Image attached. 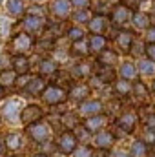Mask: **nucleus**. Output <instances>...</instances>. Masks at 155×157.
Segmentation results:
<instances>
[{"label":"nucleus","mask_w":155,"mask_h":157,"mask_svg":"<svg viewBox=\"0 0 155 157\" xmlns=\"http://www.w3.org/2000/svg\"><path fill=\"white\" fill-rule=\"evenodd\" d=\"M53 128L49 126V122H46L44 119L39 121V122H33L29 126L24 128V135L29 143H33L35 146H40L47 141H53Z\"/></svg>","instance_id":"f257e3e1"},{"label":"nucleus","mask_w":155,"mask_h":157,"mask_svg":"<svg viewBox=\"0 0 155 157\" xmlns=\"http://www.w3.org/2000/svg\"><path fill=\"white\" fill-rule=\"evenodd\" d=\"M33 49H35V37L26 33V31L15 33L7 40V53L13 57L15 55H28Z\"/></svg>","instance_id":"f03ea898"},{"label":"nucleus","mask_w":155,"mask_h":157,"mask_svg":"<svg viewBox=\"0 0 155 157\" xmlns=\"http://www.w3.org/2000/svg\"><path fill=\"white\" fill-rule=\"evenodd\" d=\"M40 99L44 104L57 108V106H64L68 102V90L59 86V84H47L44 88V91L40 93Z\"/></svg>","instance_id":"7ed1b4c3"},{"label":"nucleus","mask_w":155,"mask_h":157,"mask_svg":"<svg viewBox=\"0 0 155 157\" xmlns=\"http://www.w3.org/2000/svg\"><path fill=\"white\" fill-rule=\"evenodd\" d=\"M22 108H24V101L18 99V97H11L0 108V117H2V121L6 124L17 126V124H20V112H22Z\"/></svg>","instance_id":"20e7f679"},{"label":"nucleus","mask_w":155,"mask_h":157,"mask_svg":"<svg viewBox=\"0 0 155 157\" xmlns=\"http://www.w3.org/2000/svg\"><path fill=\"white\" fill-rule=\"evenodd\" d=\"M139 126V115L133 110H122L115 117V128L122 135H131Z\"/></svg>","instance_id":"39448f33"},{"label":"nucleus","mask_w":155,"mask_h":157,"mask_svg":"<svg viewBox=\"0 0 155 157\" xmlns=\"http://www.w3.org/2000/svg\"><path fill=\"white\" fill-rule=\"evenodd\" d=\"M55 144H57V152H59L60 155L70 157L75 150H77V146L80 143H78L75 132H71V130H62V132L59 133V137L55 139Z\"/></svg>","instance_id":"423d86ee"},{"label":"nucleus","mask_w":155,"mask_h":157,"mask_svg":"<svg viewBox=\"0 0 155 157\" xmlns=\"http://www.w3.org/2000/svg\"><path fill=\"white\" fill-rule=\"evenodd\" d=\"M117 141H119V137H117L115 130L104 128V130L93 133V137H91V146H93L95 150H108V152H110L112 148H115Z\"/></svg>","instance_id":"0eeeda50"},{"label":"nucleus","mask_w":155,"mask_h":157,"mask_svg":"<svg viewBox=\"0 0 155 157\" xmlns=\"http://www.w3.org/2000/svg\"><path fill=\"white\" fill-rule=\"evenodd\" d=\"M46 17H40V15H31V13H26L24 18L20 20V28L22 31L33 35V37H40L46 29Z\"/></svg>","instance_id":"6e6552de"},{"label":"nucleus","mask_w":155,"mask_h":157,"mask_svg":"<svg viewBox=\"0 0 155 157\" xmlns=\"http://www.w3.org/2000/svg\"><path fill=\"white\" fill-rule=\"evenodd\" d=\"M2 141H4V146H6V152L7 154H17L20 155L24 146H26V137L22 132L18 130H11V132H6L2 135Z\"/></svg>","instance_id":"1a4fd4ad"},{"label":"nucleus","mask_w":155,"mask_h":157,"mask_svg":"<svg viewBox=\"0 0 155 157\" xmlns=\"http://www.w3.org/2000/svg\"><path fill=\"white\" fill-rule=\"evenodd\" d=\"M131 17H133V9H130L124 4H119L110 11V22L117 29H126V26L131 22Z\"/></svg>","instance_id":"9d476101"},{"label":"nucleus","mask_w":155,"mask_h":157,"mask_svg":"<svg viewBox=\"0 0 155 157\" xmlns=\"http://www.w3.org/2000/svg\"><path fill=\"white\" fill-rule=\"evenodd\" d=\"M42 119H46V110L40 104H35V102L24 104V108L20 112V124L24 128L29 126V124H33V122H39Z\"/></svg>","instance_id":"9b49d317"},{"label":"nucleus","mask_w":155,"mask_h":157,"mask_svg":"<svg viewBox=\"0 0 155 157\" xmlns=\"http://www.w3.org/2000/svg\"><path fill=\"white\" fill-rule=\"evenodd\" d=\"M77 113L82 119L91 117V115H99V113H106V104L100 99H86L78 104Z\"/></svg>","instance_id":"f8f14e48"},{"label":"nucleus","mask_w":155,"mask_h":157,"mask_svg":"<svg viewBox=\"0 0 155 157\" xmlns=\"http://www.w3.org/2000/svg\"><path fill=\"white\" fill-rule=\"evenodd\" d=\"M91 77H95L100 84H104V86H112L117 78H119V75H117L115 68L102 66V64L95 62V70H93V75H91Z\"/></svg>","instance_id":"ddd939ff"},{"label":"nucleus","mask_w":155,"mask_h":157,"mask_svg":"<svg viewBox=\"0 0 155 157\" xmlns=\"http://www.w3.org/2000/svg\"><path fill=\"white\" fill-rule=\"evenodd\" d=\"M110 124V115L108 113H99V115H91V117H86L82 119V126L93 135L100 130H104L106 126Z\"/></svg>","instance_id":"4468645a"},{"label":"nucleus","mask_w":155,"mask_h":157,"mask_svg":"<svg viewBox=\"0 0 155 157\" xmlns=\"http://www.w3.org/2000/svg\"><path fill=\"white\" fill-rule=\"evenodd\" d=\"M91 93H93V91H91V88H89L88 82H73V84L70 86V90H68V99L80 104L82 101L89 99Z\"/></svg>","instance_id":"2eb2a0df"},{"label":"nucleus","mask_w":155,"mask_h":157,"mask_svg":"<svg viewBox=\"0 0 155 157\" xmlns=\"http://www.w3.org/2000/svg\"><path fill=\"white\" fill-rule=\"evenodd\" d=\"M46 86H47L46 78L37 73V75H33V77H31V80H29V82L20 90V91H22L26 97H37V95H40V93L44 91V88H46Z\"/></svg>","instance_id":"dca6fc26"},{"label":"nucleus","mask_w":155,"mask_h":157,"mask_svg":"<svg viewBox=\"0 0 155 157\" xmlns=\"http://www.w3.org/2000/svg\"><path fill=\"white\" fill-rule=\"evenodd\" d=\"M133 42H135V33H133V31L119 29V33L115 35V48L120 53H130Z\"/></svg>","instance_id":"f3484780"},{"label":"nucleus","mask_w":155,"mask_h":157,"mask_svg":"<svg viewBox=\"0 0 155 157\" xmlns=\"http://www.w3.org/2000/svg\"><path fill=\"white\" fill-rule=\"evenodd\" d=\"M93 70H95V62L91 60H86V59H80L77 64L71 68V77L73 78H89L93 75Z\"/></svg>","instance_id":"a211bd4d"},{"label":"nucleus","mask_w":155,"mask_h":157,"mask_svg":"<svg viewBox=\"0 0 155 157\" xmlns=\"http://www.w3.org/2000/svg\"><path fill=\"white\" fill-rule=\"evenodd\" d=\"M60 70V64L55 57H44L39 62V75H42L44 78L55 77V73Z\"/></svg>","instance_id":"6ab92c4d"},{"label":"nucleus","mask_w":155,"mask_h":157,"mask_svg":"<svg viewBox=\"0 0 155 157\" xmlns=\"http://www.w3.org/2000/svg\"><path fill=\"white\" fill-rule=\"evenodd\" d=\"M108 26H110V18L106 15H95L88 22V29L91 31V35H104Z\"/></svg>","instance_id":"aec40b11"},{"label":"nucleus","mask_w":155,"mask_h":157,"mask_svg":"<svg viewBox=\"0 0 155 157\" xmlns=\"http://www.w3.org/2000/svg\"><path fill=\"white\" fill-rule=\"evenodd\" d=\"M150 95H152V91L148 90V86H146L142 80L135 78V80L131 82V97H135L137 102H141V104L148 102V101H150Z\"/></svg>","instance_id":"412c9836"},{"label":"nucleus","mask_w":155,"mask_h":157,"mask_svg":"<svg viewBox=\"0 0 155 157\" xmlns=\"http://www.w3.org/2000/svg\"><path fill=\"white\" fill-rule=\"evenodd\" d=\"M71 2L70 0H53L49 6V13L57 18H66L68 15H71Z\"/></svg>","instance_id":"4be33fe9"},{"label":"nucleus","mask_w":155,"mask_h":157,"mask_svg":"<svg viewBox=\"0 0 155 157\" xmlns=\"http://www.w3.org/2000/svg\"><path fill=\"white\" fill-rule=\"evenodd\" d=\"M117 75L119 78H124V80H130V82H133L135 78H137V66H135V62H131V60H122L120 64H119V70H117Z\"/></svg>","instance_id":"5701e85b"},{"label":"nucleus","mask_w":155,"mask_h":157,"mask_svg":"<svg viewBox=\"0 0 155 157\" xmlns=\"http://www.w3.org/2000/svg\"><path fill=\"white\" fill-rule=\"evenodd\" d=\"M11 70L17 73V75H24V73H29L31 70V60L28 55H15L11 59Z\"/></svg>","instance_id":"b1692460"},{"label":"nucleus","mask_w":155,"mask_h":157,"mask_svg":"<svg viewBox=\"0 0 155 157\" xmlns=\"http://www.w3.org/2000/svg\"><path fill=\"white\" fill-rule=\"evenodd\" d=\"M97 62H99V64H102V66L115 68L117 64H119V53H117V49L104 48V49L97 55Z\"/></svg>","instance_id":"393cba45"},{"label":"nucleus","mask_w":155,"mask_h":157,"mask_svg":"<svg viewBox=\"0 0 155 157\" xmlns=\"http://www.w3.org/2000/svg\"><path fill=\"white\" fill-rule=\"evenodd\" d=\"M60 122H62V130H75L77 126L82 124V117L78 115L77 112H71V110H68V112H62V115H60Z\"/></svg>","instance_id":"a878e982"},{"label":"nucleus","mask_w":155,"mask_h":157,"mask_svg":"<svg viewBox=\"0 0 155 157\" xmlns=\"http://www.w3.org/2000/svg\"><path fill=\"white\" fill-rule=\"evenodd\" d=\"M112 88H113V93H115L117 99L126 101V99H130V97H131V82H130V80L117 78L115 82L112 84Z\"/></svg>","instance_id":"bb28decb"},{"label":"nucleus","mask_w":155,"mask_h":157,"mask_svg":"<svg viewBox=\"0 0 155 157\" xmlns=\"http://www.w3.org/2000/svg\"><path fill=\"white\" fill-rule=\"evenodd\" d=\"M131 24L135 26V29H141V31H146L150 26H152V17L144 11H133V17H131Z\"/></svg>","instance_id":"cd10ccee"},{"label":"nucleus","mask_w":155,"mask_h":157,"mask_svg":"<svg viewBox=\"0 0 155 157\" xmlns=\"http://www.w3.org/2000/svg\"><path fill=\"white\" fill-rule=\"evenodd\" d=\"M70 55L75 57V59H86L89 55V48H88V40L82 39V40H77V42H71L70 44Z\"/></svg>","instance_id":"c85d7f7f"},{"label":"nucleus","mask_w":155,"mask_h":157,"mask_svg":"<svg viewBox=\"0 0 155 157\" xmlns=\"http://www.w3.org/2000/svg\"><path fill=\"white\" fill-rule=\"evenodd\" d=\"M128 152H130V155L131 157H148L152 150H150V146H148L142 139H135V141L130 144Z\"/></svg>","instance_id":"c756f323"},{"label":"nucleus","mask_w":155,"mask_h":157,"mask_svg":"<svg viewBox=\"0 0 155 157\" xmlns=\"http://www.w3.org/2000/svg\"><path fill=\"white\" fill-rule=\"evenodd\" d=\"M106 46H108V39H106L104 35H91V37L88 39L89 53H93V55H99Z\"/></svg>","instance_id":"7c9ffc66"},{"label":"nucleus","mask_w":155,"mask_h":157,"mask_svg":"<svg viewBox=\"0 0 155 157\" xmlns=\"http://www.w3.org/2000/svg\"><path fill=\"white\" fill-rule=\"evenodd\" d=\"M137 66V73L141 77H155V62L150 59H141L139 62H135Z\"/></svg>","instance_id":"2f4dec72"},{"label":"nucleus","mask_w":155,"mask_h":157,"mask_svg":"<svg viewBox=\"0 0 155 157\" xmlns=\"http://www.w3.org/2000/svg\"><path fill=\"white\" fill-rule=\"evenodd\" d=\"M6 11L11 17H22L26 13V6L24 0H7L6 2Z\"/></svg>","instance_id":"473e14b6"},{"label":"nucleus","mask_w":155,"mask_h":157,"mask_svg":"<svg viewBox=\"0 0 155 157\" xmlns=\"http://www.w3.org/2000/svg\"><path fill=\"white\" fill-rule=\"evenodd\" d=\"M17 73L11 70V68H4L0 71V86L4 88H15V82H17Z\"/></svg>","instance_id":"72a5a7b5"},{"label":"nucleus","mask_w":155,"mask_h":157,"mask_svg":"<svg viewBox=\"0 0 155 157\" xmlns=\"http://www.w3.org/2000/svg\"><path fill=\"white\" fill-rule=\"evenodd\" d=\"M64 35H66V39L70 40V42H77V40L86 39V31H84L80 26H71V28H68Z\"/></svg>","instance_id":"f704fd0d"},{"label":"nucleus","mask_w":155,"mask_h":157,"mask_svg":"<svg viewBox=\"0 0 155 157\" xmlns=\"http://www.w3.org/2000/svg\"><path fill=\"white\" fill-rule=\"evenodd\" d=\"M89 18H91L89 9H75V11L71 13V20H73L77 26H80V24H88Z\"/></svg>","instance_id":"c9c22d12"},{"label":"nucleus","mask_w":155,"mask_h":157,"mask_svg":"<svg viewBox=\"0 0 155 157\" xmlns=\"http://www.w3.org/2000/svg\"><path fill=\"white\" fill-rule=\"evenodd\" d=\"M70 157H95V148L91 144H78Z\"/></svg>","instance_id":"e433bc0d"},{"label":"nucleus","mask_w":155,"mask_h":157,"mask_svg":"<svg viewBox=\"0 0 155 157\" xmlns=\"http://www.w3.org/2000/svg\"><path fill=\"white\" fill-rule=\"evenodd\" d=\"M73 132H75V135H77V139H78V143H80V144H89V141H91V137H93V135H91V133L82 126V124L77 126Z\"/></svg>","instance_id":"4c0bfd02"},{"label":"nucleus","mask_w":155,"mask_h":157,"mask_svg":"<svg viewBox=\"0 0 155 157\" xmlns=\"http://www.w3.org/2000/svg\"><path fill=\"white\" fill-rule=\"evenodd\" d=\"M142 126H144V130H148V132H155V110L144 115Z\"/></svg>","instance_id":"58836bf2"},{"label":"nucleus","mask_w":155,"mask_h":157,"mask_svg":"<svg viewBox=\"0 0 155 157\" xmlns=\"http://www.w3.org/2000/svg\"><path fill=\"white\" fill-rule=\"evenodd\" d=\"M0 26H2V37L6 40H9V37H11V24L7 22V18L0 17Z\"/></svg>","instance_id":"ea45409f"},{"label":"nucleus","mask_w":155,"mask_h":157,"mask_svg":"<svg viewBox=\"0 0 155 157\" xmlns=\"http://www.w3.org/2000/svg\"><path fill=\"white\" fill-rule=\"evenodd\" d=\"M31 77H33L31 73H24V75H18V77H17V82H15V88L22 90V88H24V86H26V84L31 80Z\"/></svg>","instance_id":"a19ab883"},{"label":"nucleus","mask_w":155,"mask_h":157,"mask_svg":"<svg viewBox=\"0 0 155 157\" xmlns=\"http://www.w3.org/2000/svg\"><path fill=\"white\" fill-rule=\"evenodd\" d=\"M144 55H146V59H150V60L155 62V42H146V46H144Z\"/></svg>","instance_id":"79ce46f5"},{"label":"nucleus","mask_w":155,"mask_h":157,"mask_svg":"<svg viewBox=\"0 0 155 157\" xmlns=\"http://www.w3.org/2000/svg\"><path fill=\"white\" fill-rule=\"evenodd\" d=\"M110 157H131V155H130V152L124 150V148H112V150H110Z\"/></svg>","instance_id":"37998d69"},{"label":"nucleus","mask_w":155,"mask_h":157,"mask_svg":"<svg viewBox=\"0 0 155 157\" xmlns=\"http://www.w3.org/2000/svg\"><path fill=\"white\" fill-rule=\"evenodd\" d=\"M70 2H71V6H75L77 9H88L89 4H91V0H70Z\"/></svg>","instance_id":"c03bdc74"},{"label":"nucleus","mask_w":155,"mask_h":157,"mask_svg":"<svg viewBox=\"0 0 155 157\" xmlns=\"http://www.w3.org/2000/svg\"><path fill=\"white\" fill-rule=\"evenodd\" d=\"M146 42H155V26H150L146 29Z\"/></svg>","instance_id":"a18cd8bd"},{"label":"nucleus","mask_w":155,"mask_h":157,"mask_svg":"<svg viewBox=\"0 0 155 157\" xmlns=\"http://www.w3.org/2000/svg\"><path fill=\"white\" fill-rule=\"evenodd\" d=\"M120 2H122L124 6H128L130 9H135V7H137V6H139L142 0H120Z\"/></svg>","instance_id":"49530a36"},{"label":"nucleus","mask_w":155,"mask_h":157,"mask_svg":"<svg viewBox=\"0 0 155 157\" xmlns=\"http://www.w3.org/2000/svg\"><path fill=\"white\" fill-rule=\"evenodd\" d=\"M6 66H7V57H6V55H4V53H0V68H2V70H4V68H6Z\"/></svg>","instance_id":"de8ad7c7"},{"label":"nucleus","mask_w":155,"mask_h":157,"mask_svg":"<svg viewBox=\"0 0 155 157\" xmlns=\"http://www.w3.org/2000/svg\"><path fill=\"white\" fill-rule=\"evenodd\" d=\"M6 154L7 152H6V146H4V141H2V135H0V157H4Z\"/></svg>","instance_id":"09e8293b"},{"label":"nucleus","mask_w":155,"mask_h":157,"mask_svg":"<svg viewBox=\"0 0 155 157\" xmlns=\"http://www.w3.org/2000/svg\"><path fill=\"white\" fill-rule=\"evenodd\" d=\"M29 157H51V155H47V154H44V152H40V150H37V152H33Z\"/></svg>","instance_id":"8fccbe9b"},{"label":"nucleus","mask_w":155,"mask_h":157,"mask_svg":"<svg viewBox=\"0 0 155 157\" xmlns=\"http://www.w3.org/2000/svg\"><path fill=\"white\" fill-rule=\"evenodd\" d=\"M2 97H6V88H4V86H0V99H2Z\"/></svg>","instance_id":"3c124183"},{"label":"nucleus","mask_w":155,"mask_h":157,"mask_svg":"<svg viewBox=\"0 0 155 157\" xmlns=\"http://www.w3.org/2000/svg\"><path fill=\"white\" fill-rule=\"evenodd\" d=\"M4 157H20V155H17V154H6Z\"/></svg>","instance_id":"603ef678"},{"label":"nucleus","mask_w":155,"mask_h":157,"mask_svg":"<svg viewBox=\"0 0 155 157\" xmlns=\"http://www.w3.org/2000/svg\"><path fill=\"white\" fill-rule=\"evenodd\" d=\"M152 95H155V78H153V84H152Z\"/></svg>","instance_id":"864d4df0"},{"label":"nucleus","mask_w":155,"mask_h":157,"mask_svg":"<svg viewBox=\"0 0 155 157\" xmlns=\"http://www.w3.org/2000/svg\"><path fill=\"white\" fill-rule=\"evenodd\" d=\"M148 157H155V152H150V155Z\"/></svg>","instance_id":"5fc2aeb1"},{"label":"nucleus","mask_w":155,"mask_h":157,"mask_svg":"<svg viewBox=\"0 0 155 157\" xmlns=\"http://www.w3.org/2000/svg\"><path fill=\"white\" fill-rule=\"evenodd\" d=\"M33 2H40V4H42V2H46V0H33Z\"/></svg>","instance_id":"6e6d98bb"},{"label":"nucleus","mask_w":155,"mask_h":157,"mask_svg":"<svg viewBox=\"0 0 155 157\" xmlns=\"http://www.w3.org/2000/svg\"><path fill=\"white\" fill-rule=\"evenodd\" d=\"M2 124H4V121H2V117H0V128H2Z\"/></svg>","instance_id":"4d7b16f0"},{"label":"nucleus","mask_w":155,"mask_h":157,"mask_svg":"<svg viewBox=\"0 0 155 157\" xmlns=\"http://www.w3.org/2000/svg\"><path fill=\"white\" fill-rule=\"evenodd\" d=\"M152 7H153V13H155V2H153V6H152Z\"/></svg>","instance_id":"13d9d810"},{"label":"nucleus","mask_w":155,"mask_h":157,"mask_svg":"<svg viewBox=\"0 0 155 157\" xmlns=\"http://www.w3.org/2000/svg\"><path fill=\"white\" fill-rule=\"evenodd\" d=\"M108 2H115V0H108Z\"/></svg>","instance_id":"bf43d9fd"},{"label":"nucleus","mask_w":155,"mask_h":157,"mask_svg":"<svg viewBox=\"0 0 155 157\" xmlns=\"http://www.w3.org/2000/svg\"><path fill=\"white\" fill-rule=\"evenodd\" d=\"M2 2H4V0H0V4H2Z\"/></svg>","instance_id":"052dcab7"}]
</instances>
